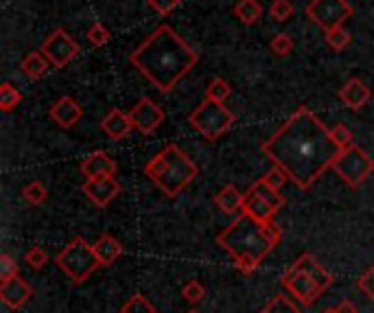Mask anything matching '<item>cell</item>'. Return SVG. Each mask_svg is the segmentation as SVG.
<instances>
[{"label":"cell","mask_w":374,"mask_h":313,"mask_svg":"<svg viewBox=\"0 0 374 313\" xmlns=\"http://www.w3.org/2000/svg\"><path fill=\"white\" fill-rule=\"evenodd\" d=\"M261 149L300 189H309L341 152L331 129L306 105H300Z\"/></svg>","instance_id":"1"},{"label":"cell","mask_w":374,"mask_h":313,"mask_svg":"<svg viewBox=\"0 0 374 313\" xmlns=\"http://www.w3.org/2000/svg\"><path fill=\"white\" fill-rule=\"evenodd\" d=\"M197 62L199 55L169 24L158 26L129 55V64L145 75L160 92L173 90Z\"/></svg>","instance_id":"2"},{"label":"cell","mask_w":374,"mask_h":313,"mask_svg":"<svg viewBox=\"0 0 374 313\" xmlns=\"http://www.w3.org/2000/svg\"><path fill=\"white\" fill-rule=\"evenodd\" d=\"M282 239V230L272 221H261L247 213H241L225 230L217 235V243L233 256L243 274H252L263 263L265 256Z\"/></svg>","instance_id":"3"},{"label":"cell","mask_w":374,"mask_h":313,"mask_svg":"<svg viewBox=\"0 0 374 313\" xmlns=\"http://www.w3.org/2000/svg\"><path fill=\"white\" fill-rule=\"evenodd\" d=\"M197 164L178 147L166 145L160 154H156L145 164V176L166 195L176 197L180 195L195 178H197Z\"/></svg>","instance_id":"4"},{"label":"cell","mask_w":374,"mask_h":313,"mask_svg":"<svg viewBox=\"0 0 374 313\" xmlns=\"http://www.w3.org/2000/svg\"><path fill=\"white\" fill-rule=\"evenodd\" d=\"M55 263L60 265V270L77 285L88 280V276H92V272L101 267L97 254H95V248L81 237H75L60 254H57Z\"/></svg>","instance_id":"5"},{"label":"cell","mask_w":374,"mask_h":313,"mask_svg":"<svg viewBox=\"0 0 374 313\" xmlns=\"http://www.w3.org/2000/svg\"><path fill=\"white\" fill-rule=\"evenodd\" d=\"M188 123L204 136L206 140H217L221 134H225L230 127L235 123V114L230 112L223 103L219 101H213V99H206L201 103L191 117H188Z\"/></svg>","instance_id":"6"},{"label":"cell","mask_w":374,"mask_h":313,"mask_svg":"<svg viewBox=\"0 0 374 313\" xmlns=\"http://www.w3.org/2000/svg\"><path fill=\"white\" fill-rule=\"evenodd\" d=\"M333 171L351 189H357L368 180V176H372L374 158H370L361 147L351 145L337 154V158L333 160Z\"/></svg>","instance_id":"7"},{"label":"cell","mask_w":374,"mask_h":313,"mask_svg":"<svg viewBox=\"0 0 374 313\" xmlns=\"http://www.w3.org/2000/svg\"><path fill=\"white\" fill-rule=\"evenodd\" d=\"M282 206H284V197L278 193V189L269 186L261 178V180H256L250 186V191L245 193L243 213L261 219V221H272Z\"/></svg>","instance_id":"8"},{"label":"cell","mask_w":374,"mask_h":313,"mask_svg":"<svg viewBox=\"0 0 374 313\" xmlns=\"http://www.w3.org/2000/svg\"><path fill=\"white\" fill-rule=\"evenodd\" d=\"M353 14L355 9L346 0H311L306 5L309 20H313L320 28H324V31L343 26V22L351 20Z\"/></svg>","instance_id":"9"},{"label":"cell","mask_w":374,"mask_h":313,"mask_svg":"<svg viewBox=\"0 0 374 313\" xmlns=\"http://www.w3.org/2000/svg\"><path fill=\"white\" fill-rule=\"evenodd\" d=\"M42 53L48 57L53 68H64L79 55V44L64 31V28H55V31L42 42Z\"/></svg>","instance_id":"10"},{"label":"cell","mask_w":374,"mask_h":313,"mask_svg":"<svg viewBox=\"0 0 374 313\" xmlns=\"http://www.w3.org/2000/svg\"><path fill=\"white\" fill-rule=\"evenodd\" d=\"M282 285L287 290H289L302 304H313L315 300L320 298L322 290H320V285L315 282V278L304 272V270H298V267H289L284 272L282 276Z\"/></svg>","instance_id":"11"},{"label":"cell","mask_w":374,"mask_h":313,"mask_svg":"<svg viewBox=\"0 0 374 313\" xmlns=\"http://www.w3.org/2000/svg\"><path fill=\"white\" fill-rule=\"evenodd\" d=\"M127 114L134 129H138L140 134H154L164 121V110L149 97H142Z\"/></svg>","instance_id":"12"},{"label":"cell","mask_w":374,"mask_h":313,"mask_svg":"<svg viewBox=\"0 0 374 313\" xmlns=\"http://www.w3.org/2000/svg\"><path fill=\"white\" fill-rule=\"evenodd\" d=\"M83 193L88 195V199L97 206H107L112 199H117V195L121 193V184L114 178H97V180H85L83 182Z\"/></svg>","instance_id":"13"},{"label":"cell","mask_w":374,"mask_h":313,"mask_svg":"<svg viewBox=\"0 0 374 313\" xmlns=\"http://www.w3.org/2000/svg\"><path fill=\"white\" fill-rule=\"evenodd\" d=\"M31 296H33L31 285H28L26 280H22L20 276H14V278H9V280H5L3 285H0V298H3V302L9 309L24 307L28 300H31Z\"/></svg>","instance_id":"14"},{"label":"cell","mask_w":374,"mask_h":313,"mask_svg":"<svg viewBox=\"0 0 374 313\" xmlns=\"http://www.w3.org/2000/svg\"><path fill=\"white\" fill-rule=\"evenodd\" d=\"M81 174L85 180H97V178H114L117 174V162L105 152H92L88 158L81 162Z\"/></svg>","instance_id":"15"},{"label":"cell","mask_w":374,"mask_h":313,"mask_svg":"<svg viewBox=\"0 0 374 313\" xmlns=\"http://www.w3.org/2000/svg\"><path fill=\"white\" fill-rule=\"evenodd\" d=\"M50 119L60 125V127H64V129H70L73 125H77L79 123V119L83 117V110H81V105L75 101V99H70V97H62V99H57L55 103H53V107H50Z\"/></svg>","instance_id":"16"},{"label":"cell","mask_w":374,"mask_h":313,"mask_svg":"<svg viewBox=\"0 0 374 313\" xmlns=\"http://www.w3.org/2000/svg\"><path fill=\"white\" fill-rule=\"evenodd\" d=\"M372 92L368 85L359 79V77H353L348 79L346 83L341 85V90H339V99L341 103L351 107V110H361L368 101H370Z\"/></svg>","instance_id":"17"},{"label":"cell","mask_w":374,"mask_h":313,"mask_svg":"<svg viewBox=\"0 0 374 313\" xmlns=\"http://www.w3.org/2000/svg\"><path fill=\"white\" fill-rule=\"evenodd\" d=\"M101 127H103V132H105L112 140H123V138L134 129L129 114L121 112L119 107H112V110L105 114V119L101 121Z\"/></svg>","instance_id":"18"},{"label":"cell","mask_w":374,"mask_h":313,"mask_svg":"<svg viewBox=\"0 0 374 313\" xmlns=\"http://www.w3.org/2000/svg\"><path fill=\"white\" fill-rule=\"evenodd\" d=\"M294 267H298V270H304V272H309L313 278H315V282L320 285V290L324 292V290H328L331 285H333V276L318 263V259H315L313 254H309V252H304L300 259L294 263Z\"/></svg>","instance_id":"19"},{"label":"cell","mask_w":374,"mask_h":313,"mask_svg":"<svg viewBox=\"0 0 374 313\" xmlns=\"http://www.w3.org/2000/svg\"><path fill=\"white\" fill-rule=\"evenodd\" d=\"M92 248H95V254H97V259H99L101 265H112L123 254V245L109 235H101L92 243Z\"/></svg>","instance_id":"20"},{"label":"cell","mask_w":374,"mask_h":313,"mask_svg":"<svg viewBox=\"0 0 374 313\" xmlns=\"http://www.w3.org/2000/svg\"><path fill=\"white\" fill-rule=\"evenodd\" d=\"M215 204H217L223 213H237V211H243L245 195H243L237 186L228 184V186H223V189L215 195Z\"/></svg>","instance_id":"21"},{"label":"cell","mask_w":374,"mask_h":313,"mask_svg":"<svg viewBox=\"0 0 374 313\" xmlns=\"http://www.w3.org/2000/svg\"><path fill=\"white\" fill-rule=\"evenodd\" d=\"M48 66H50V62H48V57L42 53V48L40 51H31L22 60V64H20L22 73L28 79H42L48 73Z\"/></svg>","instance_id":"22"},{"label":"cell","mask_w":374,"mask_h":313,"mask_svg":"<svg viewBox=\"0 0 374 313\" xmlns=\"http://www.w3.org/2000/svg\"><path fill=\"white\" fill-rule=\"evenodd\" d=\"M235 16L245 24V26H252L258 22V18L263 16V7L258 0H239L235 5Z\"/></svg>","instance_id":"23"},{"label":"cell","mask_w":374,"mask_h":313,"mask_svg":"<svg viewBox=\"0 0 374 313\" xmlns=\"http://www.w3.org/2000/svg\"><path fill=\"white\" fill-rule=\"evenodd\" d=\"M258 313H304L296 302H292V298H287L282 294L274 296Z\"/></svg>","instance_id":"24"},{"label":"cell","mask_w":374,"mask_h":313,"mask_svg":"<svg viewBox=\"0 0 374 313\" xmlns=\"http://www.w3.org/2000/svg\"><path fill=\"white\" fill-rule=\"evenodd\" d=\"M20 101H22V95H20L18 88H14L11 83H3V85H0V110H3V112H11Z\"/></svg>","instance_id":"25"},{"label":"cell","mask_w":374,"mask_h":313,"mask_svg":"<svg viewBox=\"0 0 374 313\" xmlns=\"http://www.w3.org/2000/svg\"><path fill=\"white\" fill-rule=\"evenodd\" d=\"M22 195H24V199L28 204H33V206H38V204H44L46 202V197H48V191H46V186L42 184V182H28L24 189H22Z\"/></svg>","instance_id":"26"},{"label":"cell","mask_w":374,"mask_h":313,"mask_svg":"<svg viewBox=\"0 0 374 313\" xmlns=\"http://www.w3.org/2000/svg\"><path fill=\"white\" fill-rule=\"evenodd\" d=\"M230 95H233V88H230V83L221 77L213 79L208 83V88H206V99H213V101H219V103H223Z\"/></svg>","instance_id":"27"},{"label":"cell","mask_w":374,"mask_h":313,"mask_svg":"<svg viewBox=\"0 0 374 313\" xmlns=\"http://www.w3.org/2000/svg\"><path fill=\"white\" fill-rule=\"evenodd\" d=\"M121 313H156V307L142 296V294H134L123 307H121Z\"/></svg>","instance_id":"28"},{"label":"cell","mask_w":374,"mask_h":313,"mask_svg":"<svg viewBox=\"0 0 374 313\" xmlns=\"http://www.w3.org/2000/svg\"><path fill=\"white\" fill-rule=\"evenodd\" d=\"M324 40H326V44L333 51H343L351 44V33L343 26H337V28H331V31H326Z\"/></svg>","instance_id":"29"},{"label":"cell","mask_w":374,"mask_h":313,"mask_svg":"<svg viewBox=\"0 0 374 313\" xmlns=\"http://www.w3.org/2000/svg\"><path fill=\"white\" fill-rule=\"evenodd\" d=\"M182 296L184 300H188L191 304H197L204 300L206 296V290H204V285H201L199 280H188L184 287H182Z\"/></svg>","instance_id":"30"},{"label":"cell","mask_w":374,"mask_h":313,"mask_svg":"<svg viewBox=\"0 0 374 313\" xmlns=\"http://www.w3.org/2000/svg\"><path fill=\"white\" fill-rule=\"evenodd\" d=\"M294 14V5L289 0H274L272 7H269V16L276 20V22H287Z\"/></svg>","instance_id":"31"},{"label":"cell","mask_w":374,"mask_h":313,"mask_svg":"<svg viewBox=\"0 0 374 313\" xmlns=\"http://www.w3.org/2000/svg\"><path fill=\"white\" fill-rule=\"evenodd\" d=\"M272 53H276L278 57H287L292 51H294V40L287 36V33H276L272 38V44H269Z\"/></svg>","instance_id":"32"},{"label":"cell","mask_w":374,"mask_h":313,"mask_svg":"<svg viewBox=\"0 0 374 313\" xmlns=\"http://www.w3.org/2000/svg\"><path fill=\"white\" fill-rule=\"evenodd\" d=\"M24 263H28V267H33V270H42L48 263V254L42 248L33 245L31 250L24 254Z\"/></svg>","instance_id":"33"},{"label":"cell","mask_w":374,"mask_h":313,"mask_svg":"<svg viewBox=\"0 0 374 313\" xmlns=\"http://www.w3.org/2000/svg\"><path fill=\"white\" fill-rule=\"evenodd\" d=\"M88 40H90L97 48H101V46H105V44L109 42V31L97 20V22L88 28Z\"/></svg>","instance_id":"34"},{"label":"cell","mask_w":374,"mask_h":313,"mask_svg":"<svg viewBox=\"0 0 374 313\" xmlns=\"http://www.w3.org/2000/svg\"><path fill=\"white\" fill-rule=\"evenodd\" d=\"M14 276H20V267H18V261H14L9 254H3L0 256V280H9Z\"/></svg>","instance_id":"35"},{"label":"cell","mask_w":374,"mask_h":313,"mask_svg":"<svg viewBox=\"0 0 374 313\" xmlns=\"http://www.w3.org/2000/svg\"><path fill=\"white\" fill-rule=\"evenodd\" d=\"M331 134H333L335 142H337V145H339L341 149H346V147L355 145V136H353V132H351L346 125H335V127L331 129Z\"/></svg>","instance_id":"36"},{"label":"cell","mask_w":374,"mask_h":313,"mask_svg":"<svg viewBox=\"0 0 374 313\" xmlns=\"http://www.w3.org/2000/svg\"><path fill=\"white\" fill-rule=\"evenodd\" d=\"M263 180H265L269 186H274V189H278V191H280V189H282L287 182H289V176H287L280 166H274L272 171H267V174L263 176Z\"/></svg>","instance_id":"37"},{"label":"cell","mask_w":374,"mask_h":313,"mask_svg":"<svg viewBox=\"0 0 374 313\" xmlns=\"http://www.w3.org/2000/svg\"><path fill=\"white\" fill-rule=\"evenodd\" d=\"M357 287L363 292V294H368V298H372L374 300V265L365 272V274H361L359 276V280H357Z\"/></svg>","instance_id":"38"},{"label":"cell","mask_w":374,"mask_h":313,"mask_svg":"<svg viewBox=\"0 0 374 313\" xmlns=\"http://www.w3.org/2000/svg\"><path fill=\"white\" fill-rule=\"evenodd\" d=\"M149 5H151V9H156L160 16H166V14H171V11H173V9L180 5V0H149Z\"/></svg>","instance_id":"39"},{"label":"cell","mask_w":374,"mask_h":313,"mask_svg":"<svg viewBox=\"0 0 374 313\" xmlns=\"http://www.w3.org/2000/svg\"><path fill=\"white\" fill-rule=\"evenodd\" d=\"M337 311H339V313H359V309H357L351 300H341V302L337 304Z\"/></svg>","instance_id":"40"},{"label":"cell","mask_w":374,"mask_h":313,"mask_svg":"<svg viewBox=\"0 0 374 313\" xmlns=\"http://www.w3.org/2000/svg\"><path fill=\"white\" fill-rule=\"evenodd\" d=\"M322 313H339V311H337V307H335V309H326V311H322Z\"/></svg>","instance_id":"41"},{"label":"cell","mask_w":374,"mask_h":313,"mask_svg":"<svg viewBox=\"0 0 374 313\" xmlns=\"http://www.w3.org/2000/svg\"><path fill=\"white\" fill-rule=\"evenodd\" d=\"M186 313H199V311H186Z\"/></svg>","instance_id":"42"}]
</instances>
